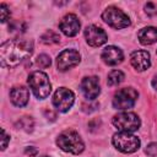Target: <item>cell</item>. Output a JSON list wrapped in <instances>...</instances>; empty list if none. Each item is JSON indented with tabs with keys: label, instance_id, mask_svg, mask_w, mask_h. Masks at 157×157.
Listing matches in <instances>:
<instances>
[{
	"label": "cell",
	"instance_id": "1",
	"mask_svg": "<svg viewBox=\"0 0 157 157\" xmlns=\"http://www.w3.org/2000/svg\"><path fill=\"white\" fill-rule=\"evenodd\" d=\"M33 53V43L27 39H10L0 47L1 65L6 67L17 66Z\"/></svg>",
	"mask_w": 157,
	"mask_h": 157
},
{
	"label": "cell",
	"instance_id": "2",
	"mask_svg": "<svg viewBox=\"0 0 157 157\" xmlns=\"http://www.w3.org/2000/svg\"><path fill=\"white\" fill-rule=\"evenodd\" d=\"M56 145L65 152H70L74 155H78L83 151L85 145L81 136L74 130L63 131L56 139Z\"/></svg>",
	"mask_w": 157,
	"mask_h": 157
},
{
	"label": "cell",
	"instance_id": "3",
	"mask_svg": "<svg viewBox=\"0 0 157 157\" xmlns=\"http://www.w3.org/2000/svg\"><path fill=\"white\" fill-rule=\"evenodd\" d=\"M29 88L32 90L33 94L39 98V99H44L50 94L52 91V85L49 81V77L47 76V74L42 72V71H34L28 76L27 80Z\"/></svg>",
	"mask_w": 157,
	"mask_h": 157
},
{
	"label": "cell",
	"instance_id": "4",
	"mask_svg": "<svg viewBox=\"0 0 157 157\" xmlns=\"http://www.w3.org/2000/svg\"><path fill=\"white\" fill-rule=\"evenodd\" d=\"M112 141L115 148L124 153H132L140 147V139L128 131H119L114 134Z\"/></svg>",
	"mask_w": 157,
	"mask_h": 157
},
{
	"label": "cell",
	"instance_id": "5",
	"mask_svg": "<svg viewBox=\"0 0 157 157\" xmlns=\"http://www.w3.org/2000/svg\"><path fill=\"white\" fill-rule=\"evenodd\" d=\"M102 18L105 23H108L110 27L117 28V29L125 28L130 25V20L128 15L124 13L120 9L114 7V6L107 7L102 13Z\"/></svg>",
	"mask_w": 157,
	"mask_h": 157
},
{
	"label": "cell",
	"instance_id": "6",
	"mask_svg": "<svg viewBox=\"0 0 157 157\" xmlns=\"http://www.w3.org/2000/svg\"><path fill=\"white\" fill-rule=\"evenodd\" d=\"M137 91L132 87H125L119 90L113 98V107L115 109L126 110L129 108H132L137 99Z\"/></svg>",
	"mask_w": 157,
	"mask_h": 157
},
{
	"label": "cell",
	"instance_id": "7",
	"mask_svg": "<svg viewBox=\"0 0 157 157\" xmlns=\"http://www.w3.org/2000/svg\"><path fill=\"white\" fill-rule=\"evenodd\" d=\"M113 125L118 128L120 131H128L132 132L139 129L140 126V119L135 113L131 112H123L113 118Z\"/></svg>",
	"mask_w": 157,
	"mask_h": 157
},
{
	"label": "cell",
	"instance_id": "8",
	"mask_svg": "<svg viewBox=\"0 0 157 157\" xmlns=\"http://www.w3.org/2000/svg\"><path fill=\"white\" fill-rule=\"evenodd\" d=\"M75 102V94L71 90L61 87L53 96V104L59 112H67Z\"/></svg>",
	"mask_w": 157,
	"mask_h": 157
},
{
	"label": "cell",
	"instance_id": "9",
	"mask_svg": "<svg viewBox=\"0 0 157 157\" xmlns=\"http://www.w3.org/2000/svg\"><path fill=\"white\" fill-rule=\"evenodd\" d=\"M80 63V54L75 49H65L63 50L56 59V66L60 71H66Z\"/></svg>",
	"mask_w": 157,
	"mask_h": 157
},
{
	"label": "cell",
	"instance_id": "10",
	"mask_svg": "<svg viewBox=\"0 0 157 157\" xmlns=\"http://www.w3.org/2000/svg\"><path fill=\"white\" fill-rule=\"evenodd\" d=\"M85 38L91 47H99L104 44L108 39L107 33L101 27L94 25H91L85 29Z\"/></svg>",
	"mask_w": 157,
	"mask_h": 157
},
{
	"label": "cell",
	"instance_id": "11",
	"mask_svg": "<svg viewBox=\"0 0 157 157\" xmlns=\"http://www.w3.org/2000/svg\"><path fill=\"white\" fill-rule=\"evenodd\" d=\"M80 27H81V23H80L77 16L74 15V13H67V15H65V16L61 18L60 23H59L60 31H61L65 36H67V37H74V36H76V34L78 33V31H80Z\"/></svg>",
	"mask_w": 157,
	"mask_h": 157
},
{
	"label": "cell",
	"instance_id": "12",
	"mask_svg": "<svg viewBox=\"0 0 157 157\" xmlns=\"http://www.w3.org/2000/svg\"><path fill=\"white\" fill-rule=\"evenodd\" d=\"M81 91L83 93V96L88 99V101H93L94 98H97V96L101 92V87H99V80L96 76H88L85 77L81 81Z\"/></svg>",
	"mask_w": 157,
	"mask_h": 157
},
{
	"label": "cell",
	"instance_id": "13",
	"mask_svg": "<svg viewBox=\"0 0 157 157\" xmlns=\"http://www.w3.org/2000/svg\"><path fill=\"white\" fill-rule=\"evenodd\" d=\"M130 61H131V65L137 71H145L151 65L150 54L146 50H135V52H132L131 55H130Z\"/></svg>",
	"mask_w": 157,
	"mask_h": 157
},
{
	"label": "cell",
	"instance_id": "14",
	"mask_svg": "<svg viewBox=\"0 0 157 157\" xmlns=\"http://www.w3.org/2000/svg\"><path fill=\"white\" fill-rule=\"evenodd\" d=\"M102 59L107 65H118L123 61L124 55L121 49H119L118 47L114 45H108L103 49L102 52Z\"/></svg>",
	"mask_w": 157,
	"mask_h": 157
},
{
	"label": "cell",
	"instance_id": "15",
	"mask_svg": "<svg viewBox=\"0 0 157 157\" xmlns=\"http://www.w3.org/2000/svg\"><path fill=\"white\" fill-rule=\"evenodd\" d=\"M29 92L25 86H16L10 91V99L16 107H23L27 104Z\"/></svg>",
	"mask_w": 157,
	"mask_h": 157
},
{
	"label": "cell",
	"instance_id": "16",
	"mask_svg": "<svg viewBox=\"0 0 157 157\" xmlns=\"http://www.w3.org/2000/svg\"><path fill=\"white\" fill-rule=\"evenodd\" d=\"M139 40L144 45H150L157 42V28L156 27H146L139 32Z\"/></svg>",
	"mask_w": 157,
	"mask_h": 157
},
{
	"label": "cell",
	"instance_id": "17",
	"mask_svg": "<svg viewBox=\"0 0 157 157\" xmlns=\"http://www.w3.org/2000/svg\"><path fill=\"white\" fill-rule=\"evenodd\" d=\"M40 42L44 43V44H47V45L58 44V43L60 42V36H59L56 32L49 29V31L44 32V33L40 36Z\"/></svg>",
	"mask_w": 157,
	"mask_h": 157
},
{
	"label": "cell",
	"instance_id": "18",
	"mask_svg": "<svg viewBox=\"0 0 157 157\" xmlns=\"http://www.w3.org/2000/svg\"><path fill=\"white\" fill-rule=\"evenodd\" d=\"M123 80H124V74L120 70H113L109 72L107 82L109 86H117L120 82H123Z\"/></svg>",
	"mask_w": 157,
	"mask_h": 157
},
{
	"label": "cell",
	"instance_id": "19",
	"mask_svg": "<svg viewBox=\"0 0 157 157\" xmlns=\"http://www.w3.org/2000/svg\"><path fill=\"white\" fill-rule=\"evenodd\" d=\"M20 129H22V130H25V131H27V132H31L32 130H33V120H32V118H29V117H22L18 121H17V124H16Z\"/></svg>",
	"mask_w": 157,
	"mask_h": 157
},
{
	"label": "cell",
	"instance_id": "20",
	"mask_svg": "<svg viewBox=\"0 0 157 157\" xmlns=\"http://www.w3.org/2000/svg\"><path fill=\"white\" fill-rule=\"evenodd\" d=\"M36 64L39 67H48V66H50L52 60L47 54H40V55H38V58L36 60Z\"/></svg>",
	"mask_w": 157,
	"mask_h": 157
},
{
	"label": "cell",
	"instance_id": "21",
	"mask_svg": "<svg viewBox=\"0 0 157 157\" xmlns=\"http://www.w3.org/2000/svg\"><path fill=\"white\" fill-rule=\"evenodd\" d=\"M0 13H1V22L5 23L10 17V10L6 6V4H1L0 5Z\"/></svg>",
	"mask_w": 157,
	"mask_h": 157
},
{
	"label": "cell",
	"instance_id": "22",
	"mask_svg": "<svg viewBox=\"0 0 157 157\" xmlns=\"http://www.w3.org/2000/svg\"><path fill=\"white\" fill-rule=\"evenodd\" d=\"M145 11L148 16H155L157 15V4L156 2H147L145 5Z\"/></svg>",
	"mask_w": 157,
	"mask_h": 157
},
{
	"label": "cell",
	"instance_id": "23",
	"mask_svg": "<svg viewBox=\"0 0 157 157\" xmlns=\"http://www.w3.org/2000/svg\"><path fill=\"white\" fill-rule=\"evenodd\" d=\"M146 153L150 156V157H156L157 156V142H152L147 146L146 148Z\"/></svg>",
	"mask_w": 157,
	"mask_h": 157
},
{
	"label": "cell",
	"instance_id": "24",
	"mask_svg": "<svg viewBox=\"0 0 157 157\" xmlns=\"http://www.w3.org/2000/svg\"><path fill=\"white\" fill-rule=\"evenodd\" d=\"M10 141V136L6 134L4 129H1V150L4 151L7 147V142Z\"/></svg>",
	"mask_w": 157,
	"mask_h": 157
},
{
	"label": "cell",
	"instance_id": "25",
	"mask_svg": "<svg viewBox=\"0 0 157 157\" xmlns=\"http://www.w3.org/2000/svg\"><path fill=\"white\" fill-rule=\"evenodd\" d=\"M25 153H26L27 156H29V157H33V156H36V155L38 153V150H37L36 147H33V146H29V147H26Z\"/></svg>",
	"mask_w": 157,
	"mask_h": 157
},
{
	"label": "cell",
	"instance_id": "26",
	"mask_svg": "<svg viewBox=\"0 0 157 157\" xmlns=\"http://www.w3.org/2000/svg\"><path fill=\"white\" fill-rule=\"evenodd\" d=\"M44 114H45L47 118H49V115H50V117H52V120H55V118H56L55 113H52L50 110H49V112H48V110H44Z\"/></svg>",
	"mask_w": 157,
	"mask_h": 157
},
{
	"label": "cell",
	"instance_id": "27",
	"mask_svg": "<svg viewBox=\"0 0 157 157\" xmlns=\"http://www.w3.org/2000/svg\"><path fill=\"white\" fill-rule=\"evenodd\" d=\"M152 86H153L155 90H157V74H156L155 77L152 78Z\"/></svg>",
	"mask_w": 157,
	"mask_h": 157
},
{
	"label": "cell",
	"instance_id": "28",
	"mask_svg": "<svg viewBox=\"0 0 157 157\" xmlns=\"http://www.w3.org/2000/svg\"><path fill=\"white\" fill-rule=\"evenodd\" d=\"M40 157H49V156H40Z\"/></svg>",
	"mask_w": 157,
	"mask_h": 157
}]
</instances>
